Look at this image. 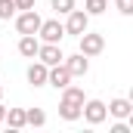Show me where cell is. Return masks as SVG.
<instances>
[{
  "label": "cell",
  "instance_id": "1",
  "mask_svg": "<svg viewBox=\"0 0 133 133\" xmlns=\"http://www.w3.org/2000/svg\"><path fill=\"white\" fill-rule=\"evenodd\" d=\"M81 105H84V90L74 87V84H65L62 87V99H59V115L65 121H77L81 118Z\"/></svg>",
  "mask_w": 133,
  "mask_h": 133
},
{
  "label": "cell",
  "instance_id": "2",
  "mask_svg": "<svg viewBox=\"0 0 133 133\" xmlns=\"http://www.w3.org/2000/svg\"><path fill=\"white\" fill-rule=\"evenodd\" d=\"M81 118L87 121V124H102L105 118H108V108H105V102L102 99H84V105H81Z\"/></svg>",
  "mask_w": 133,
  "mask_h": 133
},
{
  "label": "cell",
  "instance_id": "3",
  "mask_svg": "<svg viewBox=\"0 0 133 133\" xmlns=\"http://www.w3.org/2000/svg\"><path fill=\"white\" fill-rule=\"evenodd\" d=\"M37 37H40V43H62V37H65V25H62L59 19H46V22H40Z\"/></svg>",
  "mask_w": 133,
  "mask_h": 133
},
{
  "label": "cell",
  "instance_id": "4",
  "mask_svg": "<svg viewBox=\"0 0 133 133\" xmlns=\"http://www.w3.org/2000/svg\"><path fill=\"white\" fill-rule=\"evenodd\" d=\"M102 50H105V37H102L99 31H87L81 34V53L87 56V59H93V56H99Z\"/></svg>",
  "mask_w": 133,
  "mask_h": 133
},
{
  "label": "cell",
  "instance_id": "5",
  "mask_svg": "<svg viewBox=\"0 0 133 133\" xmlns=\"http://www.w3.org/2000/svg\"><path fill=\"white\" fill-rule=\"evenodd\" d=\"M12 19H16V31H19V34H37L40 22H43L34 9H22V12H19V16H12Z\"/></svg>",
  "mask_w": 133,
  "mask_h": 133
},
{
  "label": "cell",
  "instance_id": "6",
  "mask_svg": "<svg viewBox=\"0 0 133 133\" xmlns=\"http://www.w3.org/2000/svg\"><path fill=\"white\" fill-rule=\"evenodd\" d=\"M87 28H90V16H87L84 9H71V12H68V22H65V34L81 37Z\"/></svg>",
  "mask_w": 133,
  "mask_h": 133
},
{
  "label": "cell",
  "instance_id": "7",
  "mask_svg": "<svg viewBox=\"0 0 133 133\" xmlns=\"http://www.w3.org/2000/svg\"><path fill=\"white\" fill-rule=\"evenodd\" d=\"M62 65L68 68L71 77H84V74L90 71V59H87L84 53H74V56H65V59H62Z\"/></svg>",
  "mask_w": 133,
  "mask_h": 133
},
{
  "label": "cell",
  "instance_id": "8",
  "mask_svg": "<svg viewBox=\"0 0 133 133\" xmlns=\"http://www.w3.org/2000/svg\"><path fill=\"white\" fill-rule=\"evenodd\" d=\"M37 59H40V62H43L46 68H50V65H59L65 56H62L59 43H40V46H37Z\"/></svg>",
  "mask_w": 133,
  "mask_h": 133
},
{
  "label": "cell",
  "instance_id": "9",
  "mask_svg": "<svg viewBox=\"0 0 133 133\" xmlns=\"http://www.w3.org/2000/svg\"><path fill=\"white\" fill-rule=\"evenodd\" d=\"M46 84L50 87H56V90H62L65 84H71V74H68V68L59 62V65H50V71H46Z\"/></svg>",
  "mask_w": 133,
  "mask_h": 133
},
{
  "label": "cell",
  "instance_id": "10",
  "mask_svg": "<svg viewBox=\"0 0 133 133\" xmlns=\"http://www.w3.org/2000/svg\"><path fill=\"white\" fill-rule=\"evenodd\" d=\"M105 108H108V115L118 118V121H130V115H133V102L130 99H111Z\"/></svg>",
  "mask_w": 133,
  "mask_h": 133
},
{
  "label": "cell",
  "instance_id": "11",
  "mask_svg": "<svg viewBox=\"0 0 133 133\" xmlns=\"http://www.w3.org/2000/svg\"><path fill=\"white\" fill-rule=\"evenodd\" d=\"M46 71H50V68L43 65L40 59L31 62V65H28V84H31V87H46Z\"/></svg>",
  "mask_w": 133,
  "mask_h": 133
},
{
  "label": "cell",
  "instance_id": "12",
  "mask_svg": "<svg viewBox=\"0 0 133 133\" xmlns=\"http://www.w3.org/2000/svg\"><path fill=\"white\" fill-rule=\"evenodd\" d=\"M37 46H40L37 34H22V37H19V53H22L25 59H34V56H37Z\"/></svg>",
  "mask_w": 133,
  "mask_h": 133
},
{
  "label": "cell",
  "instance_id": "13",
  "mask_svg": "<svg viewBox=\"0 0 133 133\" xmlns=\"http://www.w3.org/2000/svg\"><path fill=\"white\" fill-rule=\"evenodd\" d=\"M3 121H6L12 130H22V127H25V108H6Z\"/></svg>",
  "mask_w": 133,
  "mask_h": 133
},
{
  "label": "cell",
  "instance_id": "14",
  "mask_svg": "<svg viewBox=\"0 0 133 133\" xmlns=\"http://www.w3.org/2000/svg\"><path fill=\"white\" fill-rule=\"evenodd\" d=\"M25 124H31V127H43V124H46L43 108H25Z\"/></svg>",
  "mask_w": 133,
  "mask_h": 133
},
{
  "label": "cell",
  "instance_id": "15",
  "mask_svg": "<svg viewBox=\"0 0 133 133\" xmlns=\"http://www.w3.org/2000/svg\"><path fill=\"white\" fill-rule=\"evenodd\" d=\"M108 9V0H84V12L87 16H102Z\"/></svg>",
  "mask_w": 133,
  "mask_h": 133
},
{
  "label": "cell",
  "instance_id": "16",
  "mask_svg": "<svg viewBox=\"0 0 133 133\" xmlns=\"http://www.w3.org/2000/svg\"><path fill=\"white\" fill-rule=\"evenodd\" d=\"M16 12H19V9H16V0H0V19H3V22H9Z\"/></svg>",
  "mask_w": 133,
  "mask_h": 133
},
{
  "label": "cell",
  "instance_id": "17",
  "mask_svg": "<svg viewBox=\"0 0 133 133\" xmlns=\"http://www.w3.org/2000/svg\"><path fill=\"white\" fill-rule=\"evenodd\" d=\"M53 3V9L59 12V16H68L71 9H74V0H50Z\"/></svg>",
  "mask_w": 133,
  "mask_h": 133
},
{
  "label": "cell",
  "instance_id": "18",
  "mask_svg": "<svg viewBox=\"0 0 133 133\" xmlns=\"http://www.w3.org/2000/svg\"><path fill=\"white\" fill-rule=\"evenodd\" d=\"M115 6H118V12H124V16H133V0H115Z\"/></svg>",
  "mask_w": 133,
  "mask_h": 133
},
{
  "label": "cell",
  "instance_id": "19",
  "mask_svg": "<svg viewBox=\"0 0 133 133\" xmlns=\"http://www.w3.org/2000/svg\"><path fill=\"white\" fill-rule=\"evenodd\" d=\"M16 9L22 12V9H34V0H16Z\"/></svg>",
  "mask_w": 133,
  "mask_h": 133
},
{
  "label": "cell",
  "instance_id": "20",
  "mask_svg": "<svg viewBox=\"0 0 133 133\" xmlns=\"http://www.w3.org/2000/svg\"><path fill=\"white\" fill-rule=\"evenodd\" d=\"M111 133H133V130H130V124H115Z\"/></svg>",
  "mask_w": 133,
  "mask_h": 133
},
{
  "label": "cell",
  "instance_id": "21",
  "mask_svg": "<svg viewBox=\"0 0 133 133\" xmlns=\"http://www.w3.org/2000/svg\"><path fill=\"white\" fill-rule=\"evenodd\" d=\"M3 115H6V108H3V102H0V121H3Z\"/></svg>",
  "mask_w": 133,
  "mask_h": 133
},
{
  "label": "cell",
  "instance_id": "22",
  "mask_svg": "<svg viewBox=\"0 0 133 133\" xmlns=\"http://www.w3.org/2000/svg\"><path fill=\"white\" fill-rule=\"evenodd\" d=\"M0 96H3V84H0Z\"/></svg>",
  "mask_w": 133,
  "mask_h": 133
}]
</instances>
